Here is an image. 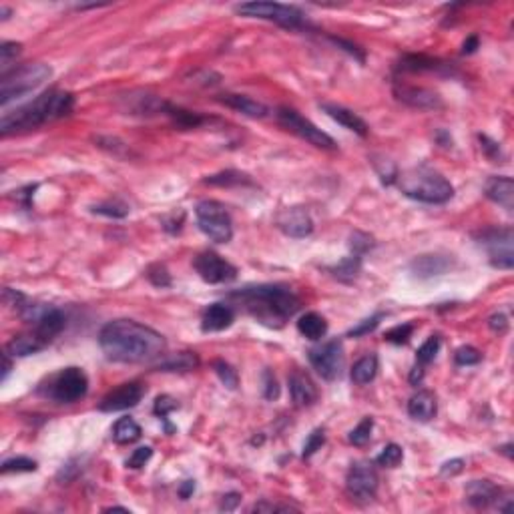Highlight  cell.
<instances>
[{
  "label": "cell",
  "instance_id": "cell-1",
  "mask_svg": "<svg viewBox=\"0 0 514 514\" xmlns=\"http://www.w3.org/2000/svg\"><path fill=\"white\" fill-rule=\"evenodd\" d=\"M98 344L109 360L121 364H143L165 352V337L135 320L109 321L98 334Z\"/></svg>",
  "mask_w": 514,
  "mask_h": 514
},
{
  "label": "cell",
  "instance_id": "cell-2",
  "mask_svg": "<svg viewBox=\"0 0 514 514\" xmlns=\"http://www.w3.org/2000/svg\"><path fill=\"white\" fill-rule=\"evenodd\" d=\"M229 298L267 328H281L300 309V298L293 289L279 284L243 288L229 293Z\"/></svg>",
  "mask_w": 514,
  "mask_h": 514
},
{
  "label": "cell",
  "instance_id": "cell-3",
  "mask_svg": "<svg viewBox=\"0 0 514 514\" xmlns=\"http://www.w3.org/2000/svg\"><path fill=\"white\" fill-rule=\"evenodd\" d=\"M73 109H75V96L66 91L52 89V91L38 95L31 103L18 107L16 111L4 112L0 121V133L6 137L10 133L38 128L71 115Z\"/></svg>",
  "mask_w": 514,
  "mask_h": 514
},
{
  "label": "cell",
  "instance_id": "cell-4",
  "mask_svg": "<svg viewBox=\"0 0 514 514\" xmlns=\"http://www.w3.org/2000/svg\"><path fill=\"white\" fill-rule=\"evenodd\" d=\"M398 185L400 191L420 203H432L440 205L452 199L454 187L450 185L446 177H442L438 171L428 169V167H416L406 173L398 175Z\"/></svg>",
  "mask_w": 514,
  "mask_h": 514
},
{
  "label": "cell",
  "instance_id": "cell-5",
  "mask_svg": "<svg viewBox=\"0 0 514 514\" xmlns=\"http://www.w3.org/2000/svg\"><path fill=\"white\" fill-rule=\"evenodd\" d=\"M52 77V68L45 63H27L10 73H2L0 80V105L6 107L20 96L29 95Z\"/></svg>",
  "mask_w": 514,
  "mask_h": 514
},
{
  "label": "cell",
  "instance_id": "cell-6",
  "mask_svg": "<svg viewBox=\"0 0 514 514\" xmlns=\"http://www.w3.org/2000/svg\"><path fill=\"white\" fill-rule=\"evenodd\" d=\"M199 229L215 243H227L233 237V221L225 205L213 199H203L195 207Z\"/></svg>",
  "mask_w": 514,
  "mask_h": 514
},
{
  "label": "cell",
  "instance_id": "cell-7",
  "mask_svg": "<svg viewBox=\"0 0 514 514\" xmlns=\"http://www.w3.org/2000/svg\"><path fill=\"white\" fill-rule=\"evenodd\" d=\"M235 13L249 18H263L272 20L284 29H302L304 27V13L298 6L277 4V2H243L235 6Z\"/></svg>",
  "mask_w": 514,
  "mask_h": 514
},
{
  "label": "cell",
  "instance_id": "cell-8",
  "mask_svg": "<svg viewBox=\"0 0 514 514\" xmlns=\"http://www.w3.org/2000/svg\"><path fill=\"white\" fill-rule=\"evenodd\" d=\"M275 115H277V123L281 127L288 128L289 133L298 135L300 139H304L309 145H314L318 149H325V151H336L337 149L336 141L328 133H323L321 128L316 127L311 121H307L298 111H293L289 107H279Z\"/></svg>",
  "mask_w": 514,
  "mask_h": 514
},
{
  "label": "cell",
  "instance_id": "cell-9",
  "mask_svg": "<svg viewBox=\"0 0 514 514\" xmlns=\"http://www.w3.org/2000/svg\"><path fill=\"white\" fill-rule=\"evenodd\" d=\"M89 390L87 374L80 368H64L59 374H54L47 386V394L50 400L61 402V404H73L80 400Z\"/></svg>",
  "mask_w": 514,
  "mask_h": 514
},
{
  "label": "cell",
  "instance_id": "cell-10",
  "mask_svg": "<svg viewBox=\"0 0 514 514\" xmlns=\"http://www.w3.org/2000/svg\"><path fill=\"white\" fill-rule=\"evenodd\" d=\"M309 364L314 369L320 374L323 380L334 382L342 376V369L346 364V355H344V346L339 339H332L328 344H323L320 348L309 350Z\"/></svg>",
  "mask_w": 514,
  "mask_h": 514
},
{
  "label": "cell",
  "instance_id": "cell-11",
  "mask_svg": "<svg viewBox=\"0 0 514 514\" xmlns=\"http://www.w3.org/2000/svg\"><path fill=\"white\" fill-rule=\"evenodd\" d=\"M193 267L195 272L199 273V277L211 284V286H217V284H229L237 277V270L235 265H231L229 261H225L223 257L217 256L215 251H203L195 257L193 261Z\"/></svg>",
  "mask_w": 514,
  "mask_h": 514
},
{
  "label": "cell",
  "instance_id": "cell-12",
  "mask_svg": "<svg viewBox=\"0 0 514 514\" xmlns=\"http://www.w3.org/2000/svg\"><path fill=\"white\" fill-rule=\"evenodd\" d=\"M484 247L488 249L490 263L498 270H513V231L511 229H492L482 235Z\"/></svg>",
  "mask_w": 514,
  "mask_h": 514
},
{
  "label": "cell",
  "instance_id": "cell-13",
  "mask_svg": "<svg viewBox=\"0 0 514 514\" xmlns=\"http://www.w3.org/2000/svg\"><path fill=\"white\" fill-rule=\"evenodd\" d=\"M348 492L358 500H372L378 490V472L369 462H355L346 478Z\"/></svg>",
  "mask_w": 514,
  "mask_h": 514
},
{
  "label": "cell",
  "instance_id": "cell-14",
  "mask_svg": "<svg viewBox=\"0 0 514 514\" xmlns=\"http://www.w3.org/2000/svg\"><path fill=\"white\" fill-rule=\"evenodd\" d=\"M145 388L139 382H128V384H121L119 388L111 390L101 404L98 410L101 412H121V410H128L135 408L141 398H143Z\"/></svg>",
  "mask_w": 514,
  "mask_h": 514
},
{
  "label": "cell",
  "instance_id": "cell-15",
  "mask_svg": "<svg viewBox=\"0 0 514 514\" xmlns=\"http://www.w3.org/2000/svg\"><path fill=\"white\" fill-rule=\"evenodd\" d=\"M394 95L404 105L412 107V109H420V111H436L442 109L444 103L438 93H434L426 87H408V85H396Z\"/></svg>",
  "mask_w": 514,
  "mask_h": 514
},
{
  "label": "cell",
  "instance_id": "cell-16",
  "mask_svg": "<svg viewBox=\"0 0 514 514\" xmlns=\"http://www.w3.org/2000/svg\"><path fill=\"white\" fill-rule=\"evenodd\" d=\"M277 227L293 240H304L314 231V219L304 207L284 209L277 215Z\"/></svg>",
  "mask_w": 514,
  "mask_h": 514
},
{
  "label": "cell",
  "instance_id": "cell-17",
  "mask_svg": "<svg viewBox=\"0 0 514 514\" xmlns=\"http://www.w3.org/2000/svg\"><path fill=\"white\" fill-rule=\"evenodd\" d=\"M454 259L452 256H438V254H428V256L416 257L412 263H410V272L414 273L416 277H434V275H442L452 267Z\"/></svg>",
  "mask_w": 514,
  "mask_h": 514
},
{
  "label": "cell",
  "instance_id": "cell-18",
  "mask_svg": "<svg viewBox=\"0 0 514 514\" xmlns=\"http://www.w3.org/2000/svg\"><path fill=\"white\" fill-rule=\"evenodd\" d=\"M484 195L498 205L513 211L514 207V181L511 177H490L484 185Z\"/></svg>",
  "mask_w": 514,
  "mask_h": 514
},
{
  "label": "cell",
  "instance_id": "cell-19",
  "mask_svg": "<svg viewBox=\"0 0 514 514\" xmlns=\"http://www.w3.org/2000/svg\"><path fill=\"white\" fill-rule=\"evenodd\" d=\"M289 394H291L293 404L300 408L311 406L318 400V390H316L314 382L309 380V376H305L304 372H293L289 376Z\"/></svg>",
  "mask_w": 514,
  "mask_h": 514
},
{
  "label": "cell",
  "instance_id": "cell-20",
  "mask_svg": "<svg viewBox=\"0 0 514 514\" xmlns=\"http://www.w3.org/2000/svg\"><path fill=\"white\" fill-rule=\"evenodd\" d=\"M64 323H66V318L61 309L57 307H47L45 314L34 321V334L45 339L47 344H50L54 337L59 336L64 330Z\"/></svg>",
  "mask_w": 514,
  "mask_h": 514
},
{
  "label": "cell",
  "instance_id": "cell-21",
  "mask_svg": "<svg viewBox=\"0 0 514 514\" xmlns=\"http://www.w3.org/2000/svg\"><path fill=\"white\" fill-rule=\"evenodd\" d=\"M500 497V488L490 480H472L466 486V500L474 508H486L490 504H497Z\"/></svg>",
  "mask_w": 514,
  "mask_h": 514
},
{
  "label": "cell",
  "instance_id": "cell-22",
  "mask_svg": "<svg viewBox=\"0 0 514 514\" xmlns=\"http://www.w3.org/2000/svg\"><path fill=\"white\" fill-rule=\"evenodd\" d=\"M217 101H219L221 105H225V107H229V109H233V111L237 112H243L245 117H251V119H263V117H267V112H270V109H267L263 103L254 101L251 96L227 93V95L217 96Z\"/></svg>",
  "mask_w": 514,
  "mask_h": 514
},
{
  "label": "cell",
  "instance_id": "cell-23",
  "mask_svg": "<svg viewBox=\"0 0 514 514\" xmlns=\"http://www.w3.org/2000/svg\"><path fill=\"white\" fill-rule=\"evenodd\" d=\"M233 320H235L233 307L225 304H213L203 311L201 328L203 332H223L233 323Z\"/></svg>",
  "mask_w": 514,
  "mask_h": 514
},
{
  "label": "cell",
  "instance_id": "cell-24",
  "mask_svg": "<svg viewBox=\"0 0 514 514\" xmlns=\"http://www.w3.org/2000/svg\"><path fill=\"white\" fill-rule=\"evenodd\" d=\"M402 73H446L452 75V68L450 64L442 63L438 59L432 57H426V54H406L398 64Z\"/></svg>",
  "mask_w": 514,
  "mask_h": 514
},
{
  "label": "cell",
  "instance_id": "cell-25",
  "mask_svg": "<svg viewBox=\"0 0 514 514\" xmlns=\"http://www.w3.org/2000/svg\"><path fill=\"white\" fill-rule=\"evenodd\" d=\"M438 412V402L430 390H420L408 402V414L416 422H430Z\"/></svg>",
  "mask_w": 514,
  "mask_h": 514
},
{
  "label": "cell",
  "instance_id": "cell-26",
  "mask_svg": "<svg viewBox=\"0 0 514 514\" xmlns=\"http://www.w3.org/2000/svg\"><path fill=\"white\" fill-rule=\"evenodd\" d=\"M321 109L328 112L334 121H337L342 127L350 128L353 133H358L360 137H366L368 135V125L362 117H358L355 112L346 109V107H339V105H330V103H323Z\"/></svg>",
  "mask_w": 514,
  "mask_h": 514
},
{
  "label": "cell",
  "instance_id": "cell-27",
  "mask_svg": "<svg viewBox=\"0 0 514 514\" xmlns=\"http://www.w3.org/2000/svg\"><path fill=\"white\" fill-rule=\"evenodd\" d=\"M48 344L45 339L36 336L34 332L32 334H22V336H15L4 348V352L15 355V358H27V355H32V353L41 352L45 350Z\"/></svg>",
  "mask_w": 514,
  "mask_h": 514
},
{
  "label": "cell",
  "instance_id": "cell-28",
  "mask_svg": "<svg viewBox=\"0 0 514 514\" xmlns=\"http://www.w3.org/2000/svg\"><path fill=\"white\" fill-rule=\"evenodd\" d=\"M298 332L311 342H318L321 337L328 334V321L323 316L316 314V311H309L304 314L300 320H298Z\"/></svg>",
  "mask_w": 514,
  "mask_h": 514
},
{
  "label": "cell",
  "instance_id": "cell-29",
  "mask_svg": "<svg viewBox=\"0 0 514 514\" xmlns=\"http://www.w3.org/2000/svg\"><path fill=\"white\" fill-rule=\"evenodd\" d=\"M378 374V358L374 353H368L360 358L352 368V382L358 386L369 384Z\"/></svg>",
  "mask_w": 514,
  "mask_h": 514
},
{
  "label": "cell",
  "instance_id": "cell-30",
  "mask_svg": "<svg viewBox=\"0 0 514 514\" xmlns=\"http://www.w3.org/2000/svg\"><path fill=\"white\" fill-rule=\"evenodd\" d=\"M141 438V426L133 418H121L112 426V440L117 444H133Z\"/></svg>",
  "mask_w": 514,
  "mask_h": 514
},
{
  "label": "cell",
  "instance_id": "cell-31",
  "mask_svg": "<svg viewBox=\"0 0 514 514\" xmlns=\"http://www.w3.org/2000/svg\"><path fill=\"white\" fill-rule=\"evenodd\" d=\"M165 115H169V117H171V121L175 123V127H179V128H195L205 123V119H203L201 115H197V112H191V111H185V109H181V107L169 105V103L165 105Z\"/></svg>",
  "mask_w": 514,
  "mask_h": 514
},
{
  "label": "cell",
  "instance_id": "cell-32",
  "mask_svg": "<svg viewBox=\"0 0 514 514\" xmlns=\"http://www.w3.org/2000/svg\"><path fill=\"white\" fill-rule=\"evenodd\" d=\"M199 366V358L193 352H181L177 355H169L167 360H163L157 368L163 372H189V369Z\"/></svg>",
  "mask_w": 514,
  "mask_h": 514
},
{
  "label": "cell",
  "instance_id": "cell-33",
  "mask_svg": "<svg viewBox=\"0 0 514 514\" xmlns=\"http://www.w3.org/2000/svg\"><path fill=\"white\" fill-rule=\"evenodd\" d=\"M205 185H217V187H233V185H243L249 183V177L243 175L240 171H223V173H215V175L203 179Z\"/></svg>",
  "mask_w": 514,
  "mask_h": 514
},
{
  "label": "cell",
  "instance_id": "cell-34",
  "mask_svg": "<svg viewBox=\"0 0 514 514\" xmlns=\"http://www.w3.org/2000/svg\"><path fill=\"white\" fill-rule=\"evenodd\" d=\"M440 344H442V339L440 336H430L420 348H418L416 352V362L418 366H426V364H430L434 362V358H436V353L440 350Z\"/></svg>",
  "mask_w": 514,
  "mask_h": 514
},
{
  "label": "cell",
  "instance_id": "cell-35",
  "mask_svg": "<svg viewBox=\"0 0 514 514\" xmlns=\"http://www.w3.org/2000/svg\"><path fill=\"white\" fill-rule=\"evenodd\" d=\"M213 369H215V374L219 376V380H221V384H223L225 388L235 390V388L240 386L237 372L231 368L225 360H215V362H213Z\"/></svg>",
  "mask_w": 514,
  "mask_h": 514
},
{
  "label": "cell",
  "instance_id": "cell-36",
  "mask_svg": "<svg viewBox=\"0 0 514 514\" xmlns=\"http://www.w3.org/2000/svg\"><path fill=\"white\" fill-rule=\"evenodd\" d=\"M372 430H374V420L372 418H364L355 428H353L350 436H348V440L352 442L353 446H364V444H368L369 438H372Z\"/></svg>",
  "mask_w": 514,
  "mask_h": 514
},
{
  "label": "cell",
  "instance_id": "cell-37",
  "mask_svg": "<svg viewBox=\"0 0 514 514\" xmlns=\"http://www.w3.org/2000/svg\"><path fill=\"white\" fill-rule=\"evenodd\" d=\"M404 460V450L398 444H388L376 458V462L384 468H396Z\"/></svg>",
  "mask_w": 514,
  "mask_h": 514
},
{
  "label": "cell",
  "instance_id": "cell-38",
  "mask_svg": "<svg viewBox=\"0 0 514 514\" xmlns=\"http://www.w3.org/2000/svg\"><path fill=\"white\" fill-rule=\"evenodd\" d=\"M93 213H98V215H107V217H115V219H121V217H127L128 215V207L121 201H107V203H98V205H93L91 207Z\"/></svg>",
  "mask_w": 514,
  "mask_h": 514
},
{
  "label": "cell",
  "instance_id": "cell-39",
  "mask_svg": "<svg viewBox=\"0 0 514 514\" xmlns=\"http://www.w3.org/2000/svg\"><path fill=\"white\" fill-rule=\"evenodd\" d=\"M414 334V325L412 323H402V325H394L392 330H388L384 334L386 342H392V344H406Z\"/></svg>",
  "mask_w": 514,
  "mask_h": 514
},
{
  "label": "cell",
  "instance_id": "cell-40",
  "mask_svg": "<svg viewBox=\"0 0 514 514\" xmlns=\"http://www.w3.org/2000/svg\"><path fill=\"white\" fill-rule=\"evenodd\" d=\"M36 470V462L27 458V456H18V458H10L2 464V474H10V472H34Z\"/></svg>",
  "mask_w": 514,
  "mask_h": 514
},
{
  "label": "cell",
  "instance_id": "cell-41",
  "mask_svg": "<svg viewBox=\"0 0 514 514\" xmlns=\"http://www.w3.org/2000/svg\"><path fill=\"white\" fill-rule=\"evenodd\" d=\"M147 277H149V281H151L155 288H169V286H171V275L167 272V267L161 265V263L151 265V267L147 270Z\"/></svg>",
  "mask_w": 514,
  "mask_h": 514
},
{
  "label": "cell",
  "instance_id": "cell-42",
  "mask_svg": "<svg viewBox=\"0 0 514 514\" xmlns=\"http://www.w3.org/2000/svg\"><path fill=\"white\" fill-rule=\"evenodd\" d=\"M482 360V353L476 350V348H472V346H462V348H458L456 353H454V362L458 364V366H474V364H478Z\"/></svg>",
  "mask_w": 514,
  "mask_h": 514
},
{
  "label": "cell",
  "instance_id": "cell-43",
  "mask_svg": "<svg viewBox=\"0 0 514 514\" xmlns=\"http://www.w3.org/2000/svg\"><path fill=\"white\" fill-rule=\"evenodd\" d=\"M323 442H325V432H323L321 428H316L314 432L307 436L302 456H304V458H311V456H314V454H316V452L323 446Z\"/></svg>",
  "mask_w": 514,
  "mask_h": 514
},
{
  "label": "cell",
  "instance_id": "cell-44",
  "mask_svg": "<svg viewBox=\"0 0 514 514\" xmlns=\"http://www.w3.org/2000/svg\"><path fill=\"white\" fill-rule=\"evenodd\" d=\"M374 167H376V171H378V175H380V179H382V183H384V185H392V183L398 179L396 165H394L392 161L382 159V163L374 161Z\"/></svg>",
  "mask_w": 514,
  "mask_h": 514
},
{
  "label": "cell",
  "instance_id": "cell-45",
  "mask_svg": "<svg viewBox=\"0 0 514 514\" xmlns=\"http://www.w3.org/2000/svg\"><path fill=\"white\" fill-rule=\"evenodd\" d=\"M384 318V314H374L372 318H366L364 321H360L355 328H352L350 332H348V336H352V337H358V336H366V334H369V332H374L376 328H378V323H380V320Z\"/></svg>",
  "mask_w": 514,
  "mask_h": 514
},
{
  "label": "cell",
  "instance_id": "cell-46",
  "mask_svg": "<svg viewBox=\"0 0 514 514\" xmlns=\"http://www.w3.org/2000/svg\"><path fill=\"white\" fill-rule=\"evenodd\" d=\"M334 272H336L337 277H355L358 272H360V256H352L348 257V259H344L339 265L334 267Z\"/></svg>",
  "mask_w": 514,
  "mask_h": 514
},
{
  "label": "cell",
  "instance_id": "cell-47",
  "mask_svg": "<svg viewBox=\"0 0 514 514\" xmlns=\"http://www.w3.org/2000/svg\"><path fill=\"white\" fill-rule=\"evenodd\" d=\"M151 456H153V448L151 446H141V448H137L131 456H128L127 460V466L128 468H143L149 460H151Z\"/></svg>",
  "mask_w": 514,
  "mask_h": 514
},
{
  "label": "cell",
  "instance_id": "cell-48",
  "mask_svg": "<svg viewBox=\"0 0 514 514\" xmlns=\"http://www.w3.org/2000/svg\"><path fill=\"white\" fill-rule=\"evenodd\" d=\"M179 408V404H177V400H173L171 396H159L157 400H155V408H153V412L157 414L159 418H167V414L169 412H173V410H177Z\"/></svg>",
  "mask_w": 514,
  "mask_h": 514
},
{
  "label": "cell",
  "instance_id": "cell-49",
  "mask_svg": "<svg viewBox=\"0 0 514 514\" xmlns=\"http://www.w3.org/2000/svg\"><path fill=\"white\" fill-rule=\"evenodd\" d=\"M20 45L18 43H2V47H0V64H2V68H6L13 59H16L18 54H20Z\"/></svg>",
  "mask_w": 514,
  "mask_h": 514
},
{
  "label": "cell",
  "instance_id": "cell-50",
  "mask_svg": "<svg viewBox=\"0 0 514 514\" xmlns=\"http://www.w3.org/2000/svg\"><path fill=\"white\" fill-rule=\"evenodd\" d=\"M263 384H265L263 396H265L267 400H277V398H279V386H277V380H275V376H273L270 369L263 374Z\"/></svg>",
  "mask_w": 514,
  "mask_h": 514
},
{
  "label": "cell",
  "instance_id": "cell-51",
  "mask_svg": "<svg viewBox=\"0 0 514 514\" xmlns=\"http://www.w3.org/2000/svg\"><path fill=\"white\" fill-rule=\"evenodd\" d=\"M79 474H80V466H77L75 460H71V462H66V464L61 468V472L57 474V480L61 482V484H66V482L75 480Z\"/></svg>",
  "mask_w": 514,
  "mask_h": 514
},
{
  "label": "cell",
  "instance_id": "cell-52",
  "mask_svg": "<svg viewBox=\"0 0 514 514\" xmlns=\"http://www.w3.org/2000/svg\"><path fill=\"white\" fill-rule=\"evenodd\" d=\"M369 247H372V237L364 235V233H353L352 235L353 256H362L364 251H368Z\"/></svg>",
  "mask_w": 514,
  "mask_h": 514
},
{
  "label": "cell",
  "instance_id": "cell-53",
  "mask_svg": "<svg viewBox=\"0 0 514 514\" xmlns=\"http://www.w3.org/2000/svg\"><path fill=\"white\" fill-rule=\"evenodd\" d=\"M464 470V460L462 458H454V460H448V462H444L442 468H440V474L442 476H456V474H460Z\"/></svg>",
  "mask_w": 514,
  "mask_h": 514
},
{
  "label": "cell",
  "instance_id": "cell-54",
  "mask_svg": "<svg viewBox=\"0 0 514 514\" xmlns=\"http://www.w3.org/2000/svg\"><path fill=\"white\" fill-rule=\"evenodd\" d=\"M480 139V143H482V151L490 157V159H498L500 157V147H498V143H494V141H490L488 137H484V135H480L478 137Z\"/></svg>",
  "mask_w": 514,
  "mask_h": 514
},
{
  "label": "cell",
  "instance_id": "cell-55",
  "mask_svg": "<svg viewBox=\"0 0 514 514\" xmlns=\"http://www.w3.org/2000/svg\"><path fill=\"white\" fill-rule=\"evenodd\" d=\"M254 513H275V511H281V513H289L293 511L291 506H279V504H270V502H259V504H254L251 506Z\"/></svg>",
  "mask_w": 514,
  "mask_h": 514
},
{
  "label": "cell",
  "instance_id": "cell-56",
  "mask_svg": "<svg viewBox=\"0 0 514 514\" xmlns=\"http://www.w3.org/2000/svg\"><path fill=\"white\" fill-rule=\"evenodd\" d=\"M240 502H241L240 492H229V494H225V497L221 498L219 508H221V511H235Z\"/></svg>",
  "mask_w": 514,
  "mask_h": 514
},
{
  "label": "cell",
  "instance_id": "cell-57",
  "mask_svg": "<svg viewBox=\"0 0 514 514\" xmlns=\"http://www.w3.org/2000/svg\"><path fill=\"white\" fill-rule=\"evenodd\" d=\"M488 325H490V330H492V332H506L508 321H506V318H504L502 314H494V316L488 320Z\"/></svg>",
  "mask_w": 514,
  "mask_h": 514
},
{
  "label": "cell",
  "instance_id": "cell-58",
  "mask_svg": "<svg viewBox=\"0 0 514 514\" xmlns=\"http://www.w3.org/2000/svg\"><path fill=\"white\" fill-rule=\"evenodd\" d=\"M478 45H480L478 36H476V34H470L464 43H462V54H472V52H476Z\"/></svg>",
  "mask_w": 514,
  "mask_h": 514
},
{
  "label": "cell",
  "instance_id": "cell-59",
  "mask_svg": "<svg viewBox=\"0 0 514 514\" xmlns=\"http://www.w3.org/2000/svg\"><path fill=\"white\" fill-rule=\"evenodd\" d=\"M195 492V480H185L179 486V497L189 498Z\"/></svg>",
  "mask_w": 514,
  "mask_h": 514
},
{
  "label": "cell",
  "instance_id": "cell-60",
  "mask_svg": "<svg viewBox=\"0 0 514 514\" xmlns=\"http://www.w3.org/2000/svg\"><path fill=\"white\" fill-rule=\"evenodd\" d=\"M4 368H2V382L8 378V374H10V368H13V362H10V353H6L4 352Z\"/></svg>",
  "mask_w": 514,
  "mask_h": 514
},
{
  "label": "cell",
  "instance_id": "cell-61",
  "mask_svg": "<svg viewBox=\"0 0 514 514\" xmlns=\"http://www.w3.org/2000/svg\"><path fill=\"white\" fill-rule=\"evenodd\" d=\"M422 376H424V369H422V366L416 364V368L412 369V374H410V384L418 386V382L422 380Z\"/></svg>",
  "mask_w": 514,
  "mask_h": 514
},
{
  "label": "cell",
  "instance_id": "cell-62",
  "mask_svg": "<svg viewBox=\"0 0 514 514\" xmlns=\"http://www.w3.org/2000/svg\"><path fill=\"white\" fill-rule=\"evenodd\" d=\"M105 513H128V508H123V506H109V508H105Z\"/></svg>",
  "mask_w": 514,
  "mask_h": 514
},
{
  "label": "cell",
  "instance_id": "cell-63",
  "mask_svg": "<svg viewBox=\"0 0 514 514\" xmlns=\"http://www.w3.org/2000/svg\"><path fill=\"white\" fill-rule=\"evenodd\" d=\"M0 10H2V20H6V18H8V15H10V10H8L6 6H2Z\"/></svg>",
  "mask_w": 514,
  "mask_h": 514
}]
</instances>
